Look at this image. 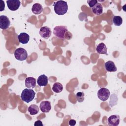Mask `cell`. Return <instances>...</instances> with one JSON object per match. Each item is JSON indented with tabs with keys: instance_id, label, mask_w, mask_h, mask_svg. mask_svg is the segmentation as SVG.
Wrapping results in <instances>:
<instances>
[{
	"instance_id": "cell-21",
	"label": "cell",
	"mask_w": 126,
	"mask_h": 126,
	"mask_svg": "<svg viewBox=\"0 0 126 126\" xmlns=\"http://www.w3.org/2000/svg\"><path fill=\"white\" fill-rule=\"evenodd\" d=\"M84 95L85 94L83 92H79L76 94L75 96L77 99V100L79 102H82L84 100Z\"/></svg>"
},
{
	"instance_id": "cell-13",
	"label": "cell",
	"mask_w": 126,
	"mask_h": 126,
	"mask_svg": "<svg viewBox=\"0 0 126 126\" xmlns=\"http://www.w3.org/2000/svg\"><path fill=\"white\" fill-rule=\"evenodd\" d=\"M104 68L108 72H115L117 71V67L113 61H108L104 64Z\"/></svg>"
},
{
	"instance_id": "cell-12",
	"label": "cell",
	"mask_w": 126,
	"mask_h": 126,
	"mask_svg": "<svg viewBox=\"0 0 126 126\" xmlns=\"http://www.w3.org/2000/svg\"><path fill=\"white\" fill-rule=\"evenodd\" d=\"M18 39L20 43L25 44L29 41L30 35L26 32H21L18 35Z\"/></svg>"
},
{
	"instance_id": "cell-18",
	"label": "cell",
	"mask_w": 126,
	"mask_h": 126,
	"mask_svg": "<svg viewBox=\"0 0 126 126\" xmlns=\"http://www.w3.org/2000/svg\"><path fill=\"white\" fill-rule=\"evenodd\" d=\"M39 107L35 104H32L28 108V111L32 115L37 114L39 112Z\"/></svg>"
},
{
	"instance_id": "cell-15",
	"label": "cell",
	"mask_w": 126,
	"mask_h": 126,
	"mask_svg": "<svg viewBox=\"0 0 126 126\" xmlns=\"http://www.w3.org/2000/svg\"><path fill=\"white\" fill-rule=\"evenodd\" d=\"M92 12L95 15H100L103 13V6L101 3L97 2L92 8Z\"/></svg>"
},
{
	"instance_id": "cell-19",
	"label": "cell",
	"mask_w": 126,
	"mask_h": 126,
	"mask_svg": "<svg viewBox=\"0 0 126 126\" xmlns=\"http://www.w3.org/2000/svg\"><path fill=\"white\" fill-rule=\"evenodd\" d=\"M63 90V86L62 84L59 82H56L54 83L52 87V90L53 92L56 93H59L61 92Z\"/></svg>"
},
{
	"instance_id": "cell-1",
	"label": "cell",
	"mask_w": 126,
	"mask_h": 126,
	"mask_svg": "<svg viewBox=\"0 0 126 126\" xmlns=\"http://www.w3.org/2000/svg\"><path fill=\"white\" fill-rule=\"evenodd\" d=\"M53 33L55 36L61 39L69 40L72 38V34L68 31L67 27L64 26H56L53 29Z\"/></svg>"
},
{
	"instance_id": "cell-25",
	"label": "cell",
	"mask_w": 126,
	"mask_h": 126,
	"mask_svg": "<svg viewBox=\"0 0 126 126\" xmlns=\"http://www.w3.org/2000/svg\"><path fill=\"white\" fill-rule=\"evenodd\" d=\"M76 121L74 120H73V119L70 120L68 122V124L70 126H75L76 125Z\"/></svg>"
},
{
	"instance_id": "cell-11",
	"label": "cell",
	"mask_w": 126,
	"mask_h": 126,
	"mask_svg": "<svg viewBox=\"0 0 126 126\" xmlns=\"http://www.w3.org/2000/svg\"><path fill=\"white\" fill-rule=\"evenodd\" d=\"M36 81L34 78L28 77L25 79V86L29 89H33L36 86Z\"/></svg>"
},
{
	"instance_id": "cell-4",
	"label": "cell",
	"mask_w": 126,
	"mask_h": 126,
	"mask_svg": "<svg viewBox=\"0 0 126 126\" xmlns=\"http://www.w3.org/2000/svg\"><path fill=\"white\" fill-rule=\"evenodd\" d=\"M14 57L15 59L20 61H25L28 57L27 51L23 48H18L14 52Z\"/></svg>"
},
{
	"instance_id": "cell-14",
	"label": "cell",
	"mask_w": 126,
	"mask_h": 126,
	"mask_svg": "<svg viewBox=\"0 0 126 126\" xmlns=\"http://www.w3.org/2000/svg\"><path fill=\"white\" fill-rule=\"evenodd\" d=\"M48 78L44 74L40 75L37 80V83L39 86H46L48 84Z\"/></svg>"
},
{
	"instance_id": "cell-5",
	"label": "cell",
	"mask_w": 126,
	"mask_h": 126,
	"mask_svg": "<svg viewBox=\"0 0 126 126\" xmlns=\"http://www.w3.org/2000/svg\"><path fill=\"white\" fill-rule=\"evenodd\" d=\"M97 94L98 98L100 100L105 101L109 98L110 95V93L108 89L105 88H101L98 91Z\"/></svg>"
},
{
	"instance_id": "cell-22",
	"label": "cell",
	"mask_w": 126,
	"mask_h": 126,
	"mask_svg": "<svg viewBox=\"0 0 126 126\" xmlns=\"http://www.w3.org/2000/svg\"><path fill=\"white\" fill-rule=\"evenodd\" d=\"M87 2H88L89 6L91 8H92L98 2V1L96 0H87Z\"/></svg>"
},
{
	"instance_id": "cell-9",
	"label": "cell",
	"mask_w": 126,
	"mask_h": 126,
	"mask_svg": "<svg viewBox=\"0 0 126 126\" xmlns=\"http://www.w3.org/2000/svg\"><path fill=\"white\" fill-rule=\"evenodd\" d=\"M39 34L42 38L48 39L51 35V30L48 27H42L39 30Z\"/></svg>"
},
{
	"instance_id": "cell-6",
	"label": "cell",
	"mask_w": 126,
	"mask_h": 126,
	"mask_svg": "<svg viewBox=\"0 0 126 126\" xmlns=\"http://www.w3.org/2000/svg\"><path fill=\"white\" fill-rule=\"evenodd\" d=\"M6 3L8 9L12 11L17 10L21 5V2L19 0H7Z\"/></svg>"
},
{
	"instance_id": "cell-17",
	"label": "cell",
	"mask_w": 126,
	"mask_h": 126,
	"mask_svg": "<svg viewBox=\"0 0 126 126\" xmlns=\"http://www.w3.org/2000/svg\"><path fill=\"white\" fill-rule=\"evenodd\" d=\"M32 10L33 13L35 14H39L43 11V7L41 4L39 3H35L33 4Z\"/></svg>"
},
{
	"instance_id": "cell-20",
	"label": "cell",
	"mask_w": 126,
	"mask_h": 126,
	"mask_svg": "<svg viewBox=\"0 0 126 126\" xmlns=\"http://www.w3.org/2000/svg\"><path fill=\"white\" fill-rule=\"evenodd\" d=\"M112 21L114 25L116 26H120L123 23V19L120 16H114L113 17Z\"/></svg>"
},
{
	"instance_id": "cell-23",
	"label": "cell",
	"mask_w": 126,
	"mask_h": 126,
	"mask_svg": "<svg viewBox=\"0 0 126 126\" xmlns=\"http://www.w3.org/2000/svg\"><path fill=\"white\" fill-rule=\"evenodd\" d=\"M0 11H2L3 10H4V8H5V4H4V2L3 0H0Z\"/></svg>"
},
{
	"instance_id": "cell-16",
	"label": "cell",
	"mask_w": 126,
	"mask_h": 126,
	"mask_svg": "<svg viewBox=\"0 0 126 126\" xmlns=\"http://www.w3.org/2000/svg\"><path fill=\"white\" fill-rule=\"evenodd\" d=\"M96 51L98 54L108 55L107 53V47L105 44L103 43H100L97 46L96 48Z\"/></svg>"
},
{
	"instance_id": "cell-3",
	"label": "cell",
	"mask_w": 126,
	"mask_h": 126,
	"mask_svg": "<svg viewBox=\"0 0 126 126\" xmlns=\"http://www.w3.org/2000/svg\"><path fill=\"white\" fill-rule=\"evenodd\" d=\"M35 94V93L33 90L31 89H25L21 93V98L23 101L29 103L33 99Z\"/></svg>"
},
{
	"instance_id": "cell-7",
	"label": "cell",
	"mask_w": 126,
	"mask_h": 126,
	"mask_svg": "<svg viewBox=\"0 0 126 126\" xmlns=\"http://www.w3.org/2000/svg\"><path fill=\"white\" fill-rule=\"evenodd\" d=\"M10 25V21L9 18L5 15L0 16V28L2 30H6Z\"/></svg>"
},
{
	"instance_id": "cell-10",
	"label": "cell",
	"mask_w": 126,
	"mask_h": 126,
	"mask_svg": "<svg viewBox=\"0 0 126 126\" xmlns=\"http://www.w3.org/2000/svg\"><path fill=\"white\" fill-rule=\"evenodd\" d=\"M40 110L43 113H48L51 109V103L49 101H42L39 106Z\"/></svg>"
},
{
	"instance_id": "cell-8",
	"label": "cell",
	"mask_w": 126,
	"mask_h": 126,
	"mask_svg": "<svg viewBox=\"0 0 126 126\" xmlns=\"http://www.w3.org/2000/svg\"><path fill=\"white\" fill-rule=\"evenodd\" d=\"M120 122V116L117 115H111L107 120L108 125L110 126H117L119 125Z\"/></svg>"
},
{
	"instance_id": "cell-24",
	"label": "cell",
	"mask_w": 126,
	"mask_h": 126,
	"mask_svg": "<svg viewBox=\"0 0 126 126\" xmlns=\"http://www.w3.org/2000/svg\"><path fill=\"white\" fill-rule=\"evenodd\" d=\"M34 126H42L43 125L42 124V122L40 120H37L36 122H35Z\"/></svg>"
},
{
	"instance_id": "cell-2",
	"label": "cell",
	"mask_w": 126,
	"mask_h": 126,
	"mask_svg": "<svg viewBox=\"0 0 126 126\" xmlns=\"http://www.w3.org/2000/svg\"><path fill=\"white\" fill-rule=\"evenodd\" d=\"M68 10L67 2L63 0H58L54 4L55 12L59 15H63L65 14Z\"/></svg>"
}]
</instances>
